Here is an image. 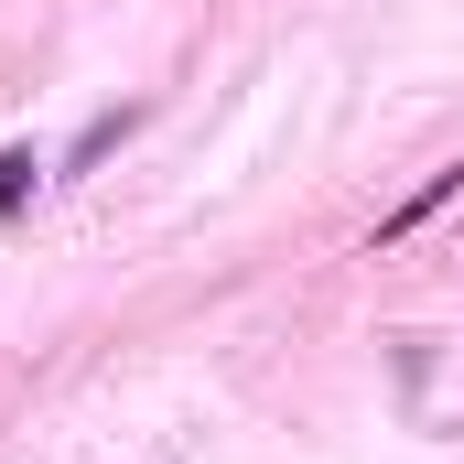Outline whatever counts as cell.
Listing matches in <instances>:
<instances>
[{"mask_svg":"<svg viewBox=\"0 0 464 464\" xmlns=\"http://www.w3.org/2000/svg\"><path fill=\"white\" fill-rule=\"evenodd\" d=\"M464 195V162H443V173H421V195H411V206H389V217H378V248H400V237L421 227V217H443V206H454Z\"/></svg>","mask_w":464,"mask_h":464,"instance_id":"1","label":"cell"},{"mask_svg":"<svg viewBox=\"0 0 464 464\" xmlns=\"http://www.w3.org/2000/svg\"><path fill=\"white\" fill-rule=\"evenodd\" d=\"M33 184H44V162H33V140H22V151H0V227H11L22 206H33Z\"/></svg>","mask_w":464,"mask_h":464,"instance_id":"2","label":"cell"},{"mask_svg":"<svg viewBox=\"0 0 464 464\" xmlns=\"http://www.w3.org/2000/svg\"><path fill=\"white\" fill-rule=\"evenodd\" d=\"M130 130H140V109H119V119H98V130H87V140H76V162H98V151H119V140H130Z\"/></svg>","mask_w":464,"mask_h":464,"instance_id":"3","label":"cell"}]
</instances>
